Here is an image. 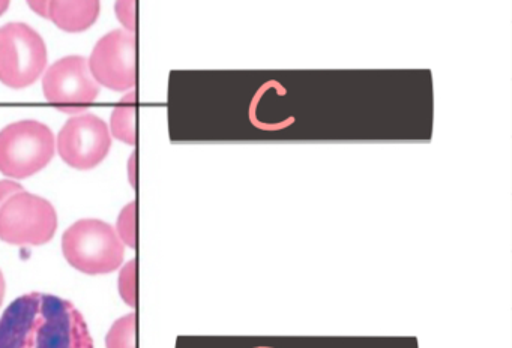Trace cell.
Segmentation results:
<instances>
[{
  "label": "cell",
  "mask_w": 512,
  "mask_h": 348,
  "mask_svg": "<svg viewBox=\"0 0 512 348\" xmlns=\"http://www.w3.org/2000/svg\"><path fill=\"white\" fill-rule=\"evenodd\" d=\"M0 348H94L82 312L62 297L28 293L0 317Z\"/></svg>",
  "instance_id": "1"
},
{
  "label": "cell",
  "mask_w": 512,
  "mask_h": 348,
  "mask_svg": "<svg viewBox=\"0 0 512 348\" xmlns=\"http://www.w3.org/2000/svg\"><path fill=\"white\" fill-rule=\"evenodd\" d=\"M62 251L71 266L89 275L109 273L124 260L125 248L115 228L101 219H80L62 237Z\"/></svg>",
  "instance_id": "2"
},
{
  "label": "cell",
  "mask_w": 512,
  "mask_h": 348,
  "mask_svg": "<svg viewBox=\"0 0 512 348\" xmlns=\"http://www.w3.org/2000/svg\"><path fill=\"white\" fill-rule=\"evenodd\" d=\"M55 135L38 120H20L0 131V171L25 179L43 170L55 155Z\"/></svg>",
  "instance_id": "3"
},
{
  "label": "cell",
  "mask_w": 512,
  "mask_h": 348,
  "mask_svg": "<svg viewBox=\"0 0 512 348\" xmlns=\"http://www.w3.org/2000/svg\"><path fill=\"white\" fill-rule=\"evenodd\" d=\"M47 65V47L37 30L25 23L0 27V81L11 89L32 86Z\"/></svg>",
  "instance_id": "4"
},
{
  "label": "cell",
  "mask_w": 512,
  "mask_h": 348,
  "mask_svg": "<svg viewBox=\"0 0 512 348\" xmlns=\"http://www.w3.org/2000/svg\"><path fill=\"white\" fill-rule=\"evenodd\" d=\"M58 213L46 198L23 191L0 207V239L13 245H43L55 236Z\"/></svg>",
  "instance_id": "5"
},
{
  "label": "cell",
  "mask_w": 512,
  "mask_h": 348,
  "mask_svg": "<svg viewBox=\"0 0 512 348\" xmlns=\"http://www.w3.org/2000/svg\"><path fill=\"white\" fill-rule=\"evenodd\" d=\"M44 95L56 108L76 113L89 107L100 95V84L80 56L64 57L47 69L43 78Z\"/></svg>",
  "instance_id": "6"
},
{
  "label": "cell",
  "mask_w": 512,
  "mask_h": 348,
  "mask_svg": "<svg viewBox=\"0 0 512 348\" xmlns=\"http://www.w3.org/2000/svg\"><path fill=\"white\" fill-rule=\"evenodd\" d=\"M89 69L98 84L112 90L136 86V35L128 30H113L100 39L89 59Z\"/></svg>",
  "instance_id": "7"
},
{
  "label": "cell",
  "mask_w": 512,
  "mask_h": 348,
  "mask_svg": "<svg viewBox=\"0 0 512 348\" xmlns=\"http://www.w3.org/2000/svg\"><path fill=\"white\" fill-rule=\"evenodd\" d=\"M112 147L107 123L95 114L73 116L59 132L61 158L71 167L89 170L97 167Z\"/></svg>",
  "instance_id": "8"
},
{
  "label": "cell",
  "mask_w": 512,
  "mask_h": 348,
  "mask_svg": "<svg viewBox=\"0 0 512 348\" xmlns=\"http://www.w3.org/2000/svg\"><path fill=\"white\" fill-rule=\"evenodd\" d=\"M100 9V0H52L47 18L65 32L80 33L94 26Z\"/></svg>",
  "instance_id": "9"
},
{
  "label": "cell",
  "mask_w": 512,
  "mask_h": 348,
  "mask_svg": "<svg viewBox=\"0 0 512 348\" xmlns=\"http://www.w3.org/2000/svg\"><path fill=\"white\" fill-rule=\"evenodd\" d=\"M136 92L128 93L121 104L113 110L112 120V134L118 140L125 141L128 144H136L137 141V128H136Z\"/></svg>",
  "instance_id": "10"
},
{
  "label": "cell",
  "mask_w": 512,
  "mask_h": 348,
  "mask_svg": "<svg viewBox=\"0 0 512 348\" xmlns=\"http://www.w3.org/2000/svg\"><path fill=\"white\" fill-rule=\"evenodd\" d=\"M137 317L127 314L119 318L107 333V348H137Z\"/></svg>",
  "instance_id": "11"
},
{
  "label": "cell",
  "mask_w": 512,
  "mask_h": 348,
  "mask_svg": "<svg viewBox=\"0 0 512 348\" xmlns=\"http://www.w3.org/2000/svg\"><path fill=\"white\" fill-rule=\"evenodd\" d=\"M116 233L121 237L122 242L127 245L137 246V203L131 201L119 213L118 224H116Z\"/></svg>",
  "instance_id": "12"
},
{
  "label": "cell",
  "mask_w": 512,
  "mask_h": 348,
  "mask_svg": "<svg viewBox=\"0 0 512 348\" xmlns=\"http://www.w3.org/2000/svg\"><path fill=\"white\" fill-rule=\"evenodd\" d=\"M119 293L130 306L137 305V260L128 261L119 273Z\"/></svg>",
  "instance_id": "13"
},
{
  "label": "cell",
  "mask_w": 512,
  "mask_h": 348,
  "mask_svg": "<svg viewBox=\"0 0 512 348\" xmlns=\"http://www.w3.org/2000/svg\"><path fill=\"white\" fill-rule=\"evenodd\" d=\"M116 17L128 32H136V0H116Z\"/></svg>",
  "instance_id": "14"
},
{
  "label": "cell",
  "mask_w": 512,
  "mask_h": 348,
  "mask_svg": "<svg viewBox=\"0 0 512 348\" xmlns=\"http://www.w3.org/2000/svg\"><path fill=\"white\" fill-rule=\"evenodd\" d=\"M23 191V186L20 183L14 182V180H0V207L4 206L5 201L11 197V195L17 194V192Z\"/></svg>",
  "instance_id": "15"
},
{
  "label": "cell",
  "mask_w": 512,
  "mask_h": 348,
  "mask_svg": "<svg viewBox=\"0 0 512 348\" xmlns=\"http://www.w3.org/2000/svg\"><path fill=\"white\" fill-rule=\"evenodd\" d=\"M28 5L31 6L32 11L35 14L41 15V17H49V5L52 0H26Z\"/></svg>",
  "instance_id": "16"
},
{
  "label": "cell",
  "mask_w": 512,
  "mask_h": 348,
  "mask_svg": "<svg viewBox=\"0 0 512 348\" xmlns=\"http://www.w3.org/2000/svg\"><path fill=\"white\" fill-rule=\"evenodd\" d=\"M128 179H130L131 186L137 188V153L133 152L128 161Z\"/></svg>",
  "instance_id": "17"
},
{
  "label": "cell",
  "mask_w": 512,
  "mask_h": 348,
  "mask_svg": "<svg viewBox=\"0 0 512 348\" xmlns=\"http://www.w3.org/2000/svg\"><path fill=\"white\" fill-rule=\"evenodd\" d=\"M5 297V278L4 273H2V270H0V305H2V302H4Z\"/></svg>",
  "instance_id": "18"
},
{
  "label": "cell",
  "mask_w": 512,
  "mask_h": 348,
  "mask_svg": "<svg viewBox=\"0 0 512 348\" xmlns=\"http://www.w3.org/2000/svg\"><path fill=\"white\" fill-rule=\"evenodd\" d=\"M10 8V0H0V17Z\"/></svg>",
  "instance_id": "19"
}]
</instances>
